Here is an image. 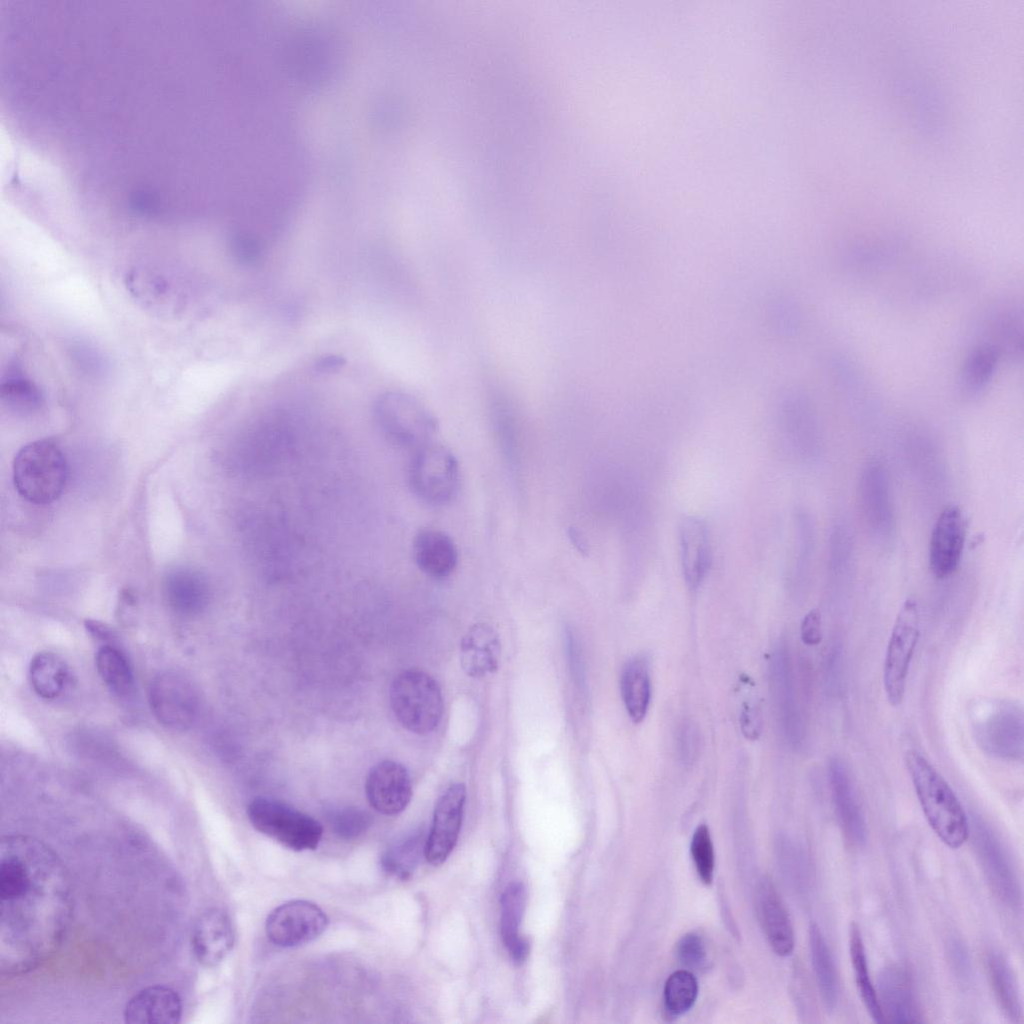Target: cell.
Instances as JSON below:
<instances>
[{
  "instance_id": "cell-27",
  "label": "cell",
  "mask_w": 1024,
  "mask_h": 1024,
  "mask_svg": "<svg viewBox=\"0 0 1024 1024\" xmlns=\"http://www.w3.org/2000/svg\"><path fill=\"white\" fill-rule=\"evenodd\" d=\"M526 905V890L519 882L510 883L501 897V935L514 962L521 964L529 955V943L519 933Z\"/></svg>"
},
{
  "instance_id": "cell-14",
  "label": "cell",
  "mask_w": 1024,
  "mask_h": 1024,
  "mask_svg": "<svg viewBox=\"0 0 1024 1024\" xmlns=\"http://www.w3.org/2000/svg\"><path fill=\"white\" fill-rule=\"evenodd\" d=\"M466 788L462 783L450 785L438 799L425 854L432 865H441L454 849L463 819Z\"/></svg>"
},
{
  "instance_id": "cell-17",
  "label": "cell",
  "mask_w": 1024,
  "mask_h": 1024,
  "mask_svg": "<svg viewBox=\"0 0 1024 1024\" xmlns=\"http://www.w3.org/2000/svg\"><path fill=\"white\" fill-rule=\"evenodd\" d=\"M966 525L957 506L945 508L938 516L929 543V565L933 575L944 579L952 575L961 561Z\"/></svg>"
},
{
  "instance_id": "cell-31",
  "label": "cell",
  "mask_w": 1024,
  "mask_h": 1024,
  "mask_svg": "<svg viewBox=\"0 0 1024 1024\" xmlns=\"http://www.w3.org/2000/svg\"><path fill=\"white\" fill-rule=\"evenodd\" d=\"M988 974L995 997L1007 1018L1012 1022L1022 1019V1003L1015 975L1005 957L996 951L987 958Z\"/></svg>"
},
{
  "instance_id": "cell-1",
  "label": "cell",
  "mask_w": 1024,
  "mask_h": 1024,
  "mask_svg": "<svg viewBox=\"0 0 1024 1024\" xmlns=\"http://www.w3.org/2000/svg\"><path fill=\"white\" fill-rule=\"evenodd\" d=\"M68 871L44 842L6 835L0 843V971L26 973L59 948L72 914Z\"/></svg>"
},
{
  "instance_id": "cell-33",
  "label": "cell",
  "mask_w": 1024,
  "mask_h": 1024,
  "mask_svg": "<svg viewBox=\"0 0 1024 1024\" xmlns=\"http://www.w3.org/2000/svg\"><path fill=\"white\" fill-rule=\"evenodd\" d=\"M880 463L872 462L862 477V498L872 526L887 528L890 522L889 490Z\"/></svg>"
},
{
  "instance_id": "cell-28",
  "label": "cell",
  "mask_w": 1024,
  "mask_h": 1024,
  "mask_svg": "<svg viewBox=\"0 0 1024 1024\" xmlns=\"http://www.w3.org/2000/svg\"><path fill=\"white\" fill-rule=\"evenodd\" d=\"M1001 356L990 344L976 343L964 359L957 378L958 390L967 398L983 393L992 381Z\"/></svg>"
},
{
  "instance_id": "cell-34",
  "label": "cell",
  "mask_w": 1024,
  "mask_h": 1024,
  "mask_svg": "<svg viewBox=\"0 0 1024 1024\" xmlns=\"http://www.w3.org/2000/svg\"><path fill=\"white\" fill-rule=\"evenodd\" d=\"M29 678L40 697L54 699L62 693L67 683L68 667L56 654L41 652L31 659Z\"/></svg>"
},
{
  "instance_id": "cell-8",
  "label": "cell",
  "mask_w": 1024,
  "mask_h": 1024,
  "mask_svg": "<svg viewBox=\"0 0 1024 1024\" xmlns=\"http://www.w3.org/2000/svg\"><path fill=\"white\" fill-rule=\"evenodd\" d=\"M412 492L430 505L449 503L460 485V468L455 455L445 446L427 443L417 449L408 469Z\"/></svg>"
},
{
  "instance_id": "cell-12",
  "label": "cell",
  "mask_w": 1024,
  "mask_h": 1024,
  "mask_svg": "<svg viewBox=\"0 0 1024 1024\" xmlns=\"http://www.w3.org/2000/svg\"><path fill=\"white\" fill-rule=\"evenodd\" d=\"M327 925L328 918L318 905L306 900H291L269 913L265 931L274 945L294 948L318 938Z\"/></svg>"
},
{
  "instance_id": "cell-15",
  "label": "cell",
  "mask_w": 1024,
  "mask_h": 1024,
  "mask_svg": "<svg viewBox=\"0 0 1024 1024\" xmlns=\"http://www.w3.org/2000/svg\"><path fill=\"white\" fill-rule=\"evenodd\" d=\"M680 566L684 583L696 593L707 579L713 562L712 541L706 522L685 516L678 526Z\"/></svg>"
},
{
  "instance_id": "cell-7",
  "label": "cell",
  "mask_w": 1024,
  "mask_h": 1024,
  "mask_svg": "<svg viewBox=\"0 0 1024 1024\" xmlns=\"http://www.w3.org/2000/svg\"><path fill=\"white\" fill-rule=\"evenodd\" d=\"M374 417L393 443L417 449L430 442L438 423L432 413L410 395L387 392L374 405Z\"/></svg>"
},
{
  "instance_id": "cell-49",
  "label": "cell",
  "mask_w": 1024,
  "mask_h": 1024,
  "mask_svg": "<svg viewBox=\"0 0 1024 1024\" xmlns=\"http://www.w3.org/2000/svg\"><path fill=\"white\" fill-rule=\"evenodd\" d=\"M85 627L93 637L99 640H108L112 638L111 629L99 621L90 619L86 620Z\"/></svg>"
},
{
  "instance_id": "cell-38",
  "label": "cell",
  "mask_w": 1024,
  "mask_h": 1024,
  "mask_svg": "<svg viewBox=\"0 0 1024 1024\" xmlns=\"http://www.w3.org/2000/svg\"><path fill=\"white\" fill-rule=\"evenodd\" d=\"M895 243L887 240L861 242L845 249L843 260L851 270L871 272L889 264L895 257L898 248Z\"/></svg>"
},
{
  "instance_id": "cell-18",
  "label": "cell",
  "mask_w": 1024,
  "mask_h": 1024,
  "mask_svg": "<svg viewBox=\"0 0 1024 1024\" xmlns=\"http://www.w3.org/2000/svg\"><path fill=\"white\" fill-rule=\"evenodd\" d=\"M979 325L984 338L977 343L992 345L1001 359L1012 363L1022 360L1023 313L1020 306L1007 301L992 304L982 313Z\"/></svg>"
},
{
  "instance_id": "cell-22",
  "label": "cell",
  "mask_w": 1024,
  "mask_h": 1024,
  "mask_svg": "<svg viewBox=\"0 0 1024 1024\" xmlns=\"http://www.w3.org/2000/svg\"><path fill=\"white\" fill-rule=\"evenodd\" d=\"M182 1017V1002L176 991L163 985L146 987L126 1004L127 1023L176 1024Z\"/></svg>"
},
{
  "instance_id": "cell-30",
  "label": "cell",
  "mask_w": 1024,
  "mask_h": 1024,
  "mask_svg": "<svg viewBox=\"0 0 1024 1024\" xmlns=\"http://www.w3.org/2000/svg\"><path fill=\"white\" fill-rule=\"evenodd\" d=\"M809 942L812 967L825 1009L833 1011L838 1002L839 986L834 961L827 942L818 927L813 923L809 929Z\"/></svg>"
},
{
  "instance_id": "cell-4",
  "label": "cell",
  "mask_w": 1024,
  "mask_h": 1024,
  "mask_svg": "<svg viewBox=\"0 0 1024 1024\" xmlns=\"http://www.w3.org/2000/svg\"><path fill=\"white\" fill-rule=\"evenodd\" d=\"M390 704L398 722L420 735L437 728L444 710L440 686L421 670H406L395 677L390 687Z\"/></svg>"
},
{
  "instance_id": "cell-3",
  "label": "cell",
  "mask_w": 1024,
  "mask_h": 1024,
  "mask_svg": "<svg viewBox=\"0 0 1024 1024\" xmlns=\"http://www.w3.org/2000/svg\"><path fill=\"white\" fill-rule=\"evenodd\" d=\"M68 465L60 447L42 439L23 446L13 461V482L17 492L30 503L46 505L62 494Z\"/></svg>"
},
{
  "instance_id": "cell-26",
  "label": "cell",
  "mask_w": 1024,
  "mask_h": 1024,
  "mask_svg": "<svg viewBox=\"0 0 1024 1024\" xmlns=\"http://www.w3.org/2000/svg\"><path fill=\"white\" fill-rule=\"evenodd\" d=\"M164 592L174 611L191 616L206 607L210 588L202 572L190 567H177L165 576Z\"/></svg>"
},
{
  "instance_id": "cell-10",
  "label": "cell",
  "mask_w": 1024,
  "mask_h": 1024,
  "mask_svg": "<svg viewBox=\"0 0 1024 1024\" xmlns=\"http://www.w3.org/2000/svg\"><path fill=\"white\" fill-rule=\"evenodd\" d=\"M149 703L157 720L174 731H185L196 721L200 708L194 684L183 674L165 671L150 685Z\"/></svg>"
},
{
  "instance_id": "cell-40",
  "label": "cell",
  "mask_w": 1024,
  "mask_h": 1024,
  "mask_svg": "<svg viewBox=\"0 0 1024 1024\" xmlns=\"http://www.w3.org/2000/svg\"><path fill=\"white\" fill-rule=\"evenodd\" d=\"M370 814L359 807H344L330 813L329 823L340 838L352 840L362 835L371 825Z\"/></svg>"
},
{
  "instance_id": "cell-43",
  "label": "cell",
  "mask_w": 1024,
  "mask_h": 1024,
  "mask_svg": "<svg viewBox=\"0 0 1024 1024\" xmlns=\"http://www.w3.org/2000/svg\"><path fill=\"white\" fill-rule=\"evenodd\" d=\"M676 751L679 760L686 766L692 765L698 757L700 735L692 720H683L676 730Z\"/></svg>"
},
{
  "instance_id": "cell-2",
  "label": "cell",
  "mask_w": 1024,
  "mask_h": 1024,
  "mask_svg": "<svg viewBox=\"0 0 1024 1024\" xmlns=\"http://www.w3.org/2000/svg\"><path fill=\"white\" fill-rule=\"evenodd\" d=\"M905 763L930 827L949 848H960L970 836V826L957 795L919 752L909 750L905 754Z\"/></svg>"
},
{
  "instance_id": "cell-29",
  "label": "cell",
  "mask_w": 1024,
  "mask_h": 1024,
  "mask_svg": "<svg viewBox=\"0 0 1024 1024\" xmlns=\"http://www.w3.org/2000/svg\"><path fill=\"white\" fill-rule=\"evenodd\" d=\"M620 688L630 719L634 723L641 722L647 714L651 698L649 664L645 656H634L625 663Z\"/></svg>"
},
{
  "instance_id": "cell-19",
  "label": "cell",
  "mask_w": 1024,
  "mask_h": 1024,
  "mask_svg": "<svg viewBox=\"0 0 1024 1024\" xmlns=\"http://www.w3.org/2000/svg\"><path fill=\"white\" fill-rule=\"evenodd\" d=\"M235 933L229 915L220 908H210L196 919L191 945L197 961L206 967L221 963L234 946Z\"/></svg>"
},
{
  "instance_id": "cell-16",
  "label": "cell",
  "mask_w": 1024,
  "mask_h": 1024,
  "mask_svg": "<svg viewBox=\"0 0 1024 1024\" xmlns=\"http://www.w3.org/2000/svg\"><path fill=\"white\" fill-rule=\"evenodd\" d=\"M365 791L369 804L384 815L401 813L410 803L413 794L408 770L393 760L381 761L370 769Z\"/></svg>"
},
{
  "instance_id": "cell-24",
  "label": "cell",
  "mask_w": 1024,
  "mask_h": 1024,
  "mask_svg": "<svg viewBox=\"0 0 1024 1024\" xmlns=\"http://www.w3.org/2000/svg\"><path fill=\"white\" fill-rule=\"evenodd\" d=\"M501 656L500 640L495 629L486 624L472 626L462 639L460 661L470 677L481 678L494 673Z\"/></svg>"
},
{
  "instance_id": "cell-36",
  "label": "cell",
  "mask_w": 1024,
  "mask_h": 1024,
  "mask_svg": "<svg viewBox=\"0 0 1024 1024\" xmlns=\"http://www.w3.org/2000/svg\"><path fill=\"white\" fill-rule=\"evenodd\" d=\"M97 671L106 686L115 694L125 696L133 688L134 678L126 656L116 647L104 645L96 654Z\"/></svg>"
},
{
  "instance_id": "cell-37",
  "label": "cell",
  "mask_w": 1024,
  "mask_h": 1024,
  "mask_svg": "<svg viewBox=\"0 0 1024 1024\" xmlns=\"http://www.w3.org/2000/svg\"><path fill=\"white\" fill-rule=\"evenodd\" d=\"M1 398L10 408L22 413L34 412L43 403L41 390L19 367L10 370L2 381Z\"/></svg>"
},
{
  "instance_id": "cell-50",
  "label": "cell",
  "mask_w": 1024,
  "mask_h": 1024,
  "mask_svg": "<svg viewBox=\"0 0 1024 1024\" xmlns=\"http://www.w3.org/2000/svg\"><path fill=\"white\" fill-rule=\"evenodd\" d=\"M965 952L966 951L964 950V948L961 945H959L958 942L952 944L950 953L953 961L956 963L957 968L959 970L961 967L965 971H967L968 959Z\"/></svg>"
},
{
  "instance_id": "cell-6",
  "label": "cell",
  "mask_w": 1024,
  "mask_h": 1024,
  "mask_svg": "<svg viewBox=\"0 0 1024 1024\" xmlns=\"http://www.w3.org/2000/svg\"><path fill=\"white\" fill-rule=\"evenodd\" d=\"M973 716L972 733L976 744L991 757L1022 761L1024 729L1022 706L1012 700L986 702Z\"/></svg>"
},
{
  "instance_id": "cell-48",
  "label": "cell",
  "mask_w": 1024,
  "mask_h": 1024,
  "mask_svg": "<svg viewBox=\"0 0 1024 1024\" xmlns=\"http://www.w3.org/2000/svg\"><path fill=\"white\" fill-rule=\"evenodd\" d=\"M346 363L343 356L337 354H327L320 357L314 364L315 370L318 373H332L341 369Z\"/></svg>"
},
{
  "instance_id": "cell-9",
  "label": "cell",
  "mask_w": 1024,
  "mask_h": 1024,
  "mask_svg": "<svg viewBox=\"0 0 1024 1024\" xmlns=\"http://www.w3.org/2000/svg\"><path fill=\"white\" fill-rule=\"evenodd\" d=\"M920 637V612L914 598L900 607L888 641L883 667V686L892 706L901 704L907 676Z\"/></svg>"
},
{
  "instance_id": "cell-46",
  "label": "cell",
  "mask_w": 1024,
  "mask_h": 1024,
  "mask_svg": "<svg viewBox=\"0 0 1024 1024\" xmlns=\"http://www.w3.org/2000/svg\"><path fill=\"white\" fill-rule=\"evenodd\" d=\"M800 635L803 643L809 646L818 645L822 641V619L818 609H812L804 616Z\"/></svg>"
},
{
  "instance_id": "cell-23",
  "label": "cell",
  "mask_w": 1024,
  "mask_h": 1024,
  "mask_svg": "<svg viewBox=\"0 0 1024 1024\" xmlns=\"http://www.w3.org/2000/svg\"><path fill=\"white\" fill-rule=\"evenodd\" d=\"M412 550L416 565L430 578L446 579L457 567V547L452 538L443 531L420 530L414 537Z\"/></svg>"
},
{
  "instance_id": "cell-5",
  "label": "cell",
  "mask_w": 1024,
  "mask_h": 1024,
  "mask_svg": "<svg viewBox=\"0 0 1024 1024\" xmlns=\"http://www.w3.org/2000/svg\"><path fill=\"white\" fill-rule=\"evenodd\" d=\"M247 816L257 831L293 851L315 850L322 839L316 819L273 798H254Z\"/></svg>"
},
{
  "instance_id": "cell-42",
  "label": "cell",
  "mask_w": 1024,
  "mask_h": 1024,
  "mask_svg": "<svg viewBox=\"0 0 1024 1024\" xmlns=\"http://www.w3.org/2000/svg\"><path fill=\"white\" fill-rule=\"evenodd\" d=\"M676 957L682 965L694 970L707 966V951L702 938L696 933L683 935L676 944Z\"/></svg>"
},
{
  "instance_id": "cell-41",
  "label": "cell",
  "mask_w": 1024,
  "mask_h": 1024,
  "mask_svg": "<svg viewBox=\"0 0 1024 1024\" xmlns=\"http://www.w3.org/2000/svg\"><path fill=\"white\" fill-rule=\"evenodd\" d=\"M690 852L699 878L704 884H711L715 856L709 828L705 824H701L695 829L691 839Z\"/></svg>"
},
{
  "instance_id": "cell-20",
  "label": "cell",
  "mask_w": 1024,
  "mask_h": 1024,
  "mask_svg": "<svg viewBox=\"0 0 1024 1024\" xmlns=\"http://www.w3.org/2000/svg\"><path fill=\"white\" fill-rule=\"evenodd\" d=\"M828 780L843 834L851 844L862 846L868 836L867 825L849 771L842 759L831 758L828 764Z\"/></svg>"
},
{
  "instance_id": "cell-44",
  "label": "cell",
  "mask_w": 1024,
  "mask_h": 1024,
  "mask_svg": "<svg viewBox=\"0 0 1024 1024\" xmlns=\"http://www.w3.org/2000/svg\"><path fill=\"white\" fill-rule=\"evenodd\" d=\"M127 284L136 297L146 301H157L168 291L167 282L162 277L144 272L130 274Z\"/></svg>"
},
{
  "instance_id": "cell-45",
  "label": "cell",
  "mask_w": 1024,
  "mask_h": 1024,
  "mask_svg": "<svg viewBox=\"0 0 1024 1024\" xmlns=\"http://www.w3.org/2000/svg\"><path fill=\"white\" fill-rule=\"evenodd\" d=\"M230 251L234 259L242 265L255 264L260 259L261 254L258 241L246 233H237L232 236Z\"/></svg>"
},
{
  "instance_id": "cell-39",
  "label": "cell",
  "mask_w": 1024,
  "mask_h": 1024,
  "mask_svg": "<svg viewBox=\"0 0 1024 1024\" xmlns=\"http://www.w3.org/2000/svg\"><path fill=\"white\" fill-rule=\"evenodd\" d=\"M698 996V982L687 970L672 973L665 982L663 991L664 1009L667 1015L678 1017L688 1012Z\"/></svg>"
},
{
  "instance_id": "cell-32",
  "label": "cell",
  "mask_w": 1024,
  "mask_h": 1024,
  "mask_svg": "<svg viewBox=\"0 0 1024 1024\" xmlns=\"http://www.w3.org/2000/svg\"><path fill=\"white\" fill-rule=\"evenodd\" d=\"M849 954L855 982L866 1010L874 1022L886 1023L879 1005L876 989L870 979L865 946L862 934L856 923H852L850 926Z\"/></svg>"
},
{
  "instance_id": "cell-35",
  "label": "cell",
  "mask_w": 1024,
  "mask_h": 1024,
  "mask_svg": "<svg viewBox=\"0 0 1024 1024\" xmlns=\"http://www.w3.org/2000/svg\"><path fill=\"white\" fill-rule=\"evenodd\" d=\"M422 832H413L392 844L381 857L383 870L400 879H408L414 872L422 854H425Z\"/></svg>"
},
{
  "instance_id": "cell-11",
  "label": "cell",
  "mask_w": 1024,
  "mask_h": 1024,
  "mask_svg": "<svg viewBox=\"0 0 1024 1024\" xmlns=\"http://www.w3.org/2000/svg\"><path fill=\"white\" fill-rule=\"evenodd\" d=\"M972 842L983 871L999 899L1011 908L1021 904V888L1012 860L999 837L981 819H973Z\"/></svg>"
},
{
  "instance_id": "cell-13",
  "label": "cell",
  "mask_w": 1024,
  "mask_h": 1024,
  "mask_svg": "<svg viewBox=\"0 0 1024 1024\" xmlns=\"http://www.w3.org/2000/svg\"><path fill=\"white\" fill-rule=\"evenodd\" d=\"M769 684L782 737L789 746L798 748L803 741L804 730L790 657L783 642H779L771 654Z\"/></svg>"
},
{
  "instance_id": "cell-47",
  "label": "cell",
  "mask_w": 1024,
  "mask_h": 1024,
  "mask_svg": "<svg viewBox=\"0 0 1024 1024\" xmlns=\"http://www.w3.org/2000/svg\"><path fill=\"white\" fill-rule=\"evenodd\" d=\"M741 730L746 738L755 740L761 731V716L755 706L747 704L740 716Z\"/></svg>"
},
{
  "instance_id": "cell-21",
  "label": "cell",
  "mask_w": 1024,
  "mask_h": 1024,
  "mask_svg": "<svg viewBox=\"0 0 1024 1024\" xmlns=\"http://www.w3.org/2000/svg\"><path fill=\"white\" fill-rule=\"evenodd\" d=\"M877 997L885 1022H921L912 983L907 971L899 965L884 968L877 979Z\"/></svg>"
},
{
  "instance_id": "cell-25",
  "label": "cell",
  "mask_w": 1024,
  "mask_h": 1024,
  "mask_svg": "<svg viewBox=\"0 0 1024 1024\" xmlns=\"http://www.w3.org/2000/svg\"><path fill=\"white\" fill-rule=\"evenodd\" d=\"M758 910L767 940L776 954L788 956L795 945L789 914L773 883L764 879L758 890Z\"/></svg>"
}]
</instances>
